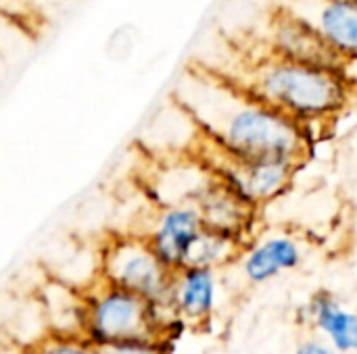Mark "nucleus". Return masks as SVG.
<instances>
[{"mask_svg":"<svg viewBox=\"0 0 357 354\" xmlns=\"http://www.w3.org/2000/svg\"><path fill=\"white\" fill-rule=\"evenodd\" d=\"M307 325L341 354L357 353V311L345 309L331 292H316L303 309Z\"/></svg>","mask_w":357,"mask_h":354,"instance_id":"f8f14e48","label":"nucleus"},{"mask_svg":"<svg viewBox=\"0 0 357 354\" xmlns=\"http://www.w3.org/2000/svg\"><path fill=\"white\" fill-rule=\"evenodd\" d=\"M356 2H357V0H356Z\"/></svg>","mask_w":357,"mask_h":354,"instance_id":"a211bd4d","label":"nucleus"},{"mask_svg":"<svg viewBox=\"0 0 357 354\" xmlns=\"http://www.w3.org/2000/svg\"><path fill=\"white\" fill-rule=\"evenodd\" d=\"M218 307V271L199 265H186L174 271L172 311L188 328H201L211 321Z\"/></svg>","mask_w":357,"mask_h":354,"instance_id":"1a4fd4ad","label":"nucleus"},{"mask_svg":"<svg viewBox=\"0 0 357 354\" xmlns=\"http://www.w3.org/2000/svg\"><path fill=\"white\" fill-rule=\"evenodd\" d=\"M42 311L46 315V334L84 336V290L61 282H48L42 292Z\"/></svg>","mask_w":357,"mask_h":354,"instance_id":"ddd939ff","label":"nucleus"},{"mask_svg":"<svg viewBox=\"0 0 357 354\" xmlns=\"http://www.w3.org/2000/svg\"><path fill=\"white\" fill-rule=\"evenodd\" d=\"M245 250V244L228 234L203 227L199 238L195 240L190 255H188V265H199V267H209V269H220L228 263H232L241 252Z\"/></svg>","mask_w":357,"mask_h":354,"instance_id":"4468645a","label":"nucleus"},{"mask_svg":"<svg viewBox=\"0 0 357 354\" xmlns=\"http://www.w3.org/2000/svg\"><path fill=\"white\" fill-rule=\"evenodd\" d=\"M167 344L163 340H130L98 348L100 354H167Z\"/></svg>","mask_w":357,"mask_h":354,"instance_id":"dca6fc26","label":"nucleus"},{"mask_svg":"<svg viewBox=\"0 0 357 354\" xmlns=\"http://www.w3.org/2000/svg\"><path fill=\"white\" fill-rule=\"evenodd\" d=\"M301 244L287 234L268 236L241 252L243 273L251 284H268L274 277L293 271L301 265Z\"/></svg>","mask_w":357,"mask_h":354,"instance_id":"9b49d317","label":"nucleus"},{"mask_svg":"<svg viewBox=\"0 0 357 354\" xmlns=\"http://www.w3.org/2000/svg\"><path fill=\"white\" fill-rule=\"evenodd\" d=\"M84 338L98 348L130 340L169 342L172 328L184 325L172 313H165L142 296L111 286L100 277L84 288Z\"/></svg>","mask_w":357,"mask_h":354,"instance_id":"7ed1b4c3","label":"nucleus"},{"mask_svg":"<svg viewBox=\"0 0 357 354\" xmlns=\"http://www.w3.org/2000/svg\"><path fill=\"white\" fill-rule=\"evenodd\" d=\"M98 277L111 286L134 292L157 309L174 315V271L159 261L142 234H115L107 238L100 246Z\"/></svg>","mask_w":357,"mask_h":354,"instance_id":"20e7f679","label":"nucleus"},{"mask_svg":"<svg viewBox=\"0 0 357 354\" xmlns=\"http://www.w3.org/2000/svg\"><path fill=\"white\" fill-rule=\"evenodd\" d=\"M192 204L201 213L205 227L228 234L241 240L243 244H247V236L253 227L257 209H253L243 198H238L215 175L201 190V194L195 198Z\"/></svg>","mask_w":357,"mask_h":354,"instance_id":"9d476101","label":"nucleus"},{"mask_svg":"<svg viewBox=\"0 0 357 354\" xmlns=\"http://www.w3.org/2000/svg\"><path fill=\"white\" fill-rule=\"evenodd\" d=\"M174 100L190 115L201 136L230 156L303 165L312 148L303 125L220 71L188 69L176 86Z\"/></svg>","mask_w":357,"mask_h":354,"instance_id":"f257e3e1","label":"nucleus"},{"mask_svg":"<svg viewBox=\"0 0 357 354\" xmlns=\"http://www.w3.org/2000/svg\"><path fill=\"white\" fill-rule=\"evenodd\" d=\"M197 156L224 186L253 209L280 198L293 186L295 173L301 167L282 159H236L222 152L205 138L201 140Z\"/></svg>","mask_w":357,"mask_h":354,"instance_id":"39448f33","label":"nucleus"},{"mask_svg":"<svg viewBox=\"0 0 357 354\" xmlns=\"http://www.w3.org/2000/svg\"><path fill=\"white\" fill-rule=\"evenodd\" d=\"M268 52L314 65L324 69H341L345 61L328 46V42L301 17L276 8V15L270 21L268 29Z\"/></svg>","mask_w":357,"mask_h":354,"instance_id":"6e6552de","label":"nucleus"},{"mask_svg":"<svg viewBox=\"0 0 357 354\" xmlns=\"http://www.w3.org/2000/svg\"><path fill=\"white\" fill-rule=\"evenodd\" d=\"M293 354H341L339 351H335L326 340H320V338H307L303 340L297 351Z\"/></svg>","mask_w":357,"mask_h":354,"instance_id":"f3484780","label":"nucleus"},{"mask_svg":"<svg viewBox=\"0 0 357 354\" xmlns=\"http://www.w3.org/2000/svg\"><path fill=\"white\" fill-rule=\"evenodd\" d=\"M25 354H100V351L84 336L44 334L40 340L29 344Z\"/></svg>","mask_w":357,"mask_h":354,"instance_id":"2eb2a0df","label":"nucleus"},{"mask_svg":"<svg viewBox=\"0 0 357 354\" xmlns=\"http://www.w3.org/2000/svg\"><path fill=\"white\" fill-rule=\"evenodd\" d=\"M203 227L205 225L197 207L192 202H180L155 209V217L142 236L159 261L167 269L178 271L188 265L190 248Z\"/></svg>","mask_w":357,"mask_h":354,"instance_id":"423d86ee","label":"nucleus"},{"mask_svg":"<svg viewBox=\"0 0 357 354\" xmlns=\"http://www.w3.org/2000/svg\"><path fill=\"white\" fill-rule=\"evenodd\" d=\"M228 77L257 100L303 125L310 140L316 125L326 127L347 108L357 88L341 69L314 67L272 52L253 58L241 77Z\"/></svg>","mask_w":357,"mask_h":354,"instance_id":"f03ea898","label":"nucleus"},{"mask_svg":"<svg viewBox=\"0 0 357 354\" xmlns=\"http://www.w3.org/2000/svg\"><path fill=\"white\" fill-rule=\"evenodd\" d=\"M276 8L307 21L345 61H357L356 0H278Z\"/></svg>","mask_w":357,"mask_h":354,"instance_id":"0eeeda50","label":"nucleus"}]
</instances>
